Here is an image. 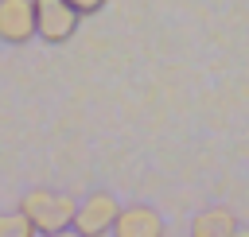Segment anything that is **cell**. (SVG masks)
<instances>
[{"label": "cell", "mask_w": 249, "mask_h": 237, "mask_svg": "<svg viewBox=\"0 0 249 237\" xmlns=\"http://www.w3.org/2000/svg\"><path fill=\"white\" fill-rule=\"evenodd\" d=\"M74 198L62 194V190H51V186H35L19 198V214L35 225V233H58V229H70L74 221Z\"/></svg>", "instance_id": "1"}, {"label": "cell", "mask_w": 249, "mask_h": 237, "mask_svg": "<svg viewBox=\"0 0 249 237\" xmlns=\"http://www.w3.org/2000/svg\"><path fill=\"white\" fill-rule=\"evenodd\" d=\"M117 214H121V202H117L109 190H89V194L74 206L70 229H78L82 237H109Z\"/></svg>", "instance_id": "2"}, {"label": "cell", "mask_w": 249, "mask_h": 237, "mask_svg": "<svg viewBox=\"0 0 249 237\" xmlns=\"http://www.w3.org/2000/svg\"><path fill=\"white\" fill-rule=\"evenodd\" d=\"M31 4H35V39H43L51 47L66 43L82 23V16L66 0H31Z\"/></svg>", "instance_id": "3"}, {"label": "cell", "mask_w": 249, "mask_h": 237, "mask_svg": "<svg viewBox=\"0 0 249 237\" xmlns=\"http://www.w3.org/2000/svg\"><path fill=\"white\" fill-rule=\"evenodd\" d=\"M35 39V4L31 0H0V43L27 47Z\"/></svg>", "instance_id": "4"}, {"label": "cell", "mask_w": 249, "mask_h": 237, "mask_svg": "<svg viewBox=\"0 0 249 237\" xmlns=\"http://www.w3.org/2000/svg\"><path fill=\"white\" fill-rule=\"evenodd\" d=\"M163 218L156 206L148 202H132V206H121L117 221H113V237H163Z\"/></svg>", "instance_id": "5"}, {"label": "cell", "mask_w": 249, "mask_h": 237, "mask_svg": "<svg viewBox=\"0 0 249 237\" xmlns=\"http://www.w3.org/2000/svg\"><path fill=\"white\" fill-rule=\"evenodd\" d=\"M233 229H237V218L226 206H206L191 221V237H233Z\"/></svg>", "instance_id": "6"}, {"label": "cell", "mask_w": 249, "mask_h": 237, "mask_svg": "<svg viewBox=\"0 0 249 237\" xmlns=\"http://www.w3.org/2000/svg\"><path fill=\"white\" fill-rule=\"evenodd\" d=\"M0 237H35V225L16 210V214H0Z\"/></svg>", "instance_id": "7"}, {"label": "cell", "mask_w": 249, "mask_h": 237, "mask_svg": "<svg viewBox=\"0 0 249 237\" xmlns=\"http://www.w3.org/2000/svg\"><path fill=\"white\" fill-rule=\"evenodd\" d=\"M66 4H70L78 16H97V12H101L109 0H66Z\"/></svg>", "instance_id": "8"}, {"label": "cell", "mask_w": 249, "mask_h": 237, "mask_svg": "<svg viewBox=\"0 0 249 237\" xmlns=\"http://www.w3.org/2000/svg\"><path fill=\"white\" fill-rule=\"evenodd\" d=\"M47 237H82L78 229H58V233H47Z\"/></svg>", "instance_id": "9"}, {"label": "cell", "mask_w": 249, "mask_h": 237, "mask_svg": "<svg viewBox=\"0 0 249 237\" xmlns=\"http://www.w3.org/2000/svg\"><path fill=\"white\" fill-rule=\"evenodd\" d=\"M233 237H249V229H241V225H237V229H233Z\"/></svg>", "instance_id": "10"}]
</instances>
